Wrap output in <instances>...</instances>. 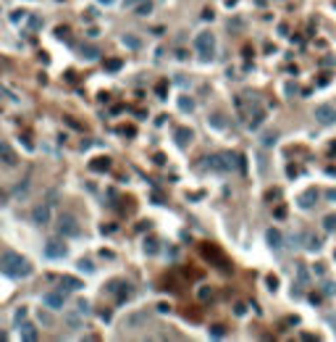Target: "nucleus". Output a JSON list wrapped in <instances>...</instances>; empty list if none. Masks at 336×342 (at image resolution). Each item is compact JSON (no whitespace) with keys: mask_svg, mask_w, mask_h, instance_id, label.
<instances>
[{"mask_svg":"<svg viewBox=\"0 0 336 342\" xmlns=\"http://www.w3.org/2000/svg\"><path fill=\"white\" fill-rule=\"evenodd\" d=\"M18 332H21V340H26V342H34L37 337H40L32 324H21V329H18Z\"/></svg>","mask_w":336,"mask_h":342,"instance_id":"15","label":"nucleus"},{"mask_svg":"<svg viewBox=\"0 0 336 342\" xmlns=\"http://www.w3.org/2000/svg\"><path fill=\"white\" fill-rule=\"evenodd\" d=\"M307 247H310V250H321V237H310V245Z\"/></svg>","mask_w":336,"mask_h":342,"instance_id":"27","label":"nucleus"},{"mask_svg":"<svg viewBox=\"0 0 336 342\" xmlns=\"http://www.w3.org/2000/svg\"><path fill=\"white\" fill-rule=\"evenodd\" d=\"M179 108H181V111H194V100L181 98V100H179Z\"/></svg>","mask_w":336,"mask_h":342,"instance_id":"22","label":"nucleus"},{"mask_svg":"<svg viewBox=\"0 0 336 342\" xmlns=\"http://www.w3.org/2000/svg\"><path fill=\"white\" fill-rule=\"evenodd\" d=\"M168 311H171V308H168L166 303H161V306H158V313H168Z\"/></svg>","mask_w":336,"mask_h":342,"instance_id":"34","label":"nucleus"},{"mask_svg":"<svg viewBox=\"0 0 336 342\" xmlns=\"http://www.w3.org/2000/svg\"><path fill=\"white\" fill-rule=\"evenodd\" d=\"M121 42H124L126 45V48H142V40H139V37H134V34H124V40H121Z\"/></svg>","mask_w":336,"mask_h":342,"instance_id":"18","label":"nucleus"},{"mask_svg":"<svg viewBox=\"0 0 336 342\" xmlns=\"http://www.w3.org/2000/svg\"><path fill=\"white\" fill-rule=\"evenodd\" d=\"M0 161H3L5 166H16L18 163V155H16V150L8 142H0Z\"/></svg>","mask_w":336,"mask_h":342,"instance_id":"9","label":"nucleus"},{"mask_svg":"<svg viewBox=\"0 0 336 342\" xmlns=\"http://www.w3.org/2000/svg\"><path fill=\"white\" fill-rule=\"evenodd\" d=\"M176 142H179L181 147H186V145L192 142V132H189V129H186V126H181V129H176Z\"/></svg>","mask_w":336,"mask_h":342,"instance_id":"14","label":"nucleus"},{"mask_svg":"<svg viewBox=\"0 0 336 342\" xmlns=\"http://www.w3.org/2000/svg\"><path fill=\"white\" fill-rule=\"evenodd\" d=\"M323 229H326V232H336V214L323 216Z\"/></svg>","mask_w":336,"mask_h":342,"instance_id":"19","label":"nucleus"},{"mask_svg":"<svg viewBox=\"0 0 336 342\" xmlns=\"http://www.w3.org/2000/svg\"><path fill=\"white\" fill-rule=\"evenodd\" d=\"M108 290H110V292L116 295V300H118V303H124V300H129V298H132V287H129V284H121V282H113V284H110Z\"/></svg>","mask_w":336,"mask_h":342,"instance_id":"10","label":"nucleus"},{"mask_svg":"<svg viewBox=\"0 0 336 342\" xmlns=\"http://www.w3.org/2000/svg\"><path fill=\"white\" fill-rule=\"evenodd\" d=\"M97 3H102V5H113L116 0H97Z\"/></svg>","mask_w":336,"mask_h":342,"instance_id":"35","label":"nucleus"},{"mask_svg":"<svg viewBox=\"0 0 336 342\" xmlns=\"http://www.w3.org/2000/svg\"><path fill=\"white\" fill-rule=\"evenodd\" d=\"M45 255L48 258H66V245L61 239H48L45 242Z\"/></svg>","mask_w":336,"mask_h":342,"instance_id":"7","label":"nucleus"},{"mask_svg":"<svg viewBox=\"0 0 336 342\" xmlns=\"http://www.w3.org/2000/svg\"><path fill=\"white\" fill-rule=\"evenodd\" d=\"M26 192H29V182H24V184H18V187L13 190V195H16V198H24V195H26Z\"/></svg>","mask_w":336,"mask_h":342,"instance_id":"21","label":"nucleus"},{"mask_svg":"<svg viewBox=\"0 0 336 342\" xmlns=\"http://www.w3.org/2000/svg\"><path fill=\"white\" fill-rule=\"evenodd\" d=\"M326 321H329V324L336 329V316H334V313H329V316H326Z\"/></svg>","mask_w":336,"mask_h":342,"instance_id":"32","label":"nucleus"},{"mask_svg":"<svg viewBox=\"0 0 336 342\" xmlns=\"http://www.w3.org/2000/svg\"><path fill=\"white\" fill-rule=\"evenodd\" d=\"M32 221H34V224H40V227L48 224V221H50V206H45V203L34 206L32 208Z\"/></svg>","mask_w":336,"mask_h":342,"instance_id":"8","label":"nucleus"},{"mask_svg":"<svg viewBox=\"0 0 336 342\" xmlns=\"http://www.w3.org/2000/svg\"><path fill=\"white\" fill-rule=\"evenodd\" d=\"M79 271H87V274H92V271H95V266H92L89 261H79Z\"/></svg>","mask_w":336,"mask_h":342,"instance_id":"26","label":"nucleus"},{"mask_svg":"<svg viewBox=\"0 0 336 342\" xmlns=\"http://www.w3.org/2000/svg\"><path fill=\"white\" fill-rule=\"evenodd\" d=\"M210 335H213V337H223V327H213Z\"/></svg>","mask_w":336,"mask_h":342,"instance_id":"30","label":"nucleus"},{"mask_svg":"<svg viewBox=\"0 0 336 342\" xmlns=\"http://www.w3.org/2000/svg\"><path fill=\"white\" fill-rule=\"evenodd\" d=\"M79 53H82V58H87V61H97L100 58V50L95 48V45H79Z\"/></svg>","mask_w":336,"mask_h":342,"instance_id":"12","label":"nucleus"},{"mask_svg":"<svg viewBox=\"0 0 336 342\" xmlns=\"http://www.w3.org/2000/svg\"><path fill=\"white\" fill-rule=\"evenodd\" d=\"M26 316V308H21V311H16V321H21Z\"/></svg>","mask_w":336,"mask_h":342,"instance_id":"33","label":"nucleus"},{"mask_svg":"<svg viewBox=\"0 0 336 342\" xmlns=\"http://www.w3.org/2000/svg\"><path fill=\"white\" fill-rule=\"evenodd\" d=\"M276 140H278V132H268V134H263V145H265V147H273Z\"/></svg>","mask_w":336,"mask_h":342,"instance_id":"20","label":"nucleus"},{"mask_svg":"<svg viewBox=\"0 0 336 342\" xmlns=\"http://www.w3.org/2000/svg\"><path fill=\"white\" fill-rule=\"evenodd\" d=\"M318 198H321V192L315 190V187H310V190H305L302 195H300V206L302 208H313L315 203H318Z\"/></svg>","mask_w":336,"mask_h":342,"instance_id":"11","label":"nucleus"},{"mask_svg":"<svg viewBox=\"0 0 336 342\" xmlns=\"http://www.w3.org/2000/svg\"><path fill=\"white\" fill-rule=\"evenodd\" d=\"M77 313L87 316V313H89V303H87V300H79V303H77Z\"/></svg>","mask_w":336,"mask_h":342,"instance_id":"24","label":"nucleus"},{"mask_svg":"<svg viewBox=\"0 0 336 342\" xmlns=\"http://www.w3.org/2000/svg\"><path fill=\"white\" fill-rule=\"evenodd\" d=\"M55 227H58V234H61V237H79V234H82L79 221L74 219L71 214H61V216H58V224H55Z\"/></svg>","mask_w":336,"mask_h":342,"instance_id":"3","label":"nucleus"},{"mask_svg":"<svg viewBox=\"0 0 336 342\" xmlns=\"http://www.w3.org/2000/svg\"><path fill=\"white\" fill-rule=\"evenodd\" d=\"M263 118H265V116H263V114H260V111H257V114L252 116V121H250V129H257L260 124H263Z\"/></svg>","mask_w":336,"mask_h":342,"instance_id":"23","label":"nucleus"},{"mask_svg":"<svg viewBox=\"0 0 336 342\" xmlns=\"http://www.w3.org/2000/svg\"><path fill=\"white\" fill-rule=\"evenodd\" d=\"M92 169H95V171L108 169V158H97V163H92Z\"/></svg>","mask_w":336,"mask_h":342,"instance_id":"25","label":"nucleus"},{"mask_svg":"<svg viewBox=\"0 0 336 342\" xmlns=\"http://www.w3.org/2000/svg\"><path fill=\"white\" fill-rule=\"evenodd\" d=\"M208 166L213 171H231L234 166H239V163H234V158L231 155H210L208 158Z\"/></svg>","mask_w":336,"mask_h":342,"instance_id":"4","label":"nucleus"},{"mask_svg":"<svg viewBox=\"0 0 336 342\" xmlns=\"http://www.w3.org/2000/svg\"><path fill=\"white\" fill-rule=\"evenodd\" d=\"M63 290H53V292H45L42 295V303H45V308H50V311H61L63 308Z\"/></svg>","mask_w":336,"mask_h":342,"instance_id":"5","label":"nucleus"},{"mask_svg":"<svg viewBox=\"0 0 336 342\" xmlns=\"http://www.w3.org/2000/svg\"><path fill=\"white\" fill-rule=\"evenodd\" d=\"M265 237H268V245H270V247H281V242H284L281 232H278V229H273V227H270L268 232H265Z\"/></svg>","mask_w":336,"mask_h":342,"instance_id":"13","label":"nucleus"},{"mask_svg":"<svg viewBox=\"0 0 336 342\" xmlns=\"http://www.w3.org/2000/svg\"><path fill=\"white\" fill-rule=\"evenodd\" d=\"M139 3H145V0H124V5L129 8V11H132V8H137Z\"/></svg>","mask_w":336,"mask_h":342,"instance_id":"28","label":"nucleus"},{"mask_svg":"<svg viewBox=\"0 0 336 342\" xmlns=\"http://www.w3.org/2000/svg\"><path fill=\"white\" fill-rule=\"evenodd\" d=\"M150 11H153V3H150V0H145V3H139L137 8H132V13H134V16H147Z\"/></svg>","mask_w":336,"mask_h":342,"instance_id":"17","label":"nucleus"},{"mask_svg":"<svg viewBox=\"0 0 336 342\" xmlns=\"http://www.w3.org/2000/svg\"><path fill=\"white\" fill-rule=\"evenodd\" d=\"M0 271L8 274V276H13V279H24V276L32 274V266H29L26 258H21L18 253L5 250L3 255H0Z\"/></svg>","mask_w":336,"mask_h":342,"instance_id":"1","label":"nucleus"},{"mask_svg":"<svg viewBox=\"0 0 336 342\" xmlns=\"http://www.w3.org/2000/svg\"><path fill=\"white\" fill-rule=\"evenodd\" d=\"M145 250H147V253H155L158 247H155V242H145Z\"/></svg>","mask_w":336,"mask_h":342,"instance_id":"31","label":"nucleus"},{"mask_svg":"<svg viewBox=\"0 0 336 342\" xmlns=\"http://www.w3.org/2000/svg\"><path fill=\"white\" fill-rule=\"evenodd\" d=\"M194 50L202 61H213V55H216V34L213 32H200L194 37Z\"/></svg>","mask_w":336,"mask_h":342,"instance_id":"2","label":"nucleus"},{"mask_svg":"<svg viewBox=\"0 0 336 342\" xmlns=\"http://www.w3.org/2000/svg\"><path fill=\"white\" fill-rule=\"evenodd\" d=\"M326 198H331V200H336V190H331V192H326Z\"/></svg>","mask_w":336,"mask_h":342,"instance_id":"36","label":"nucleus"},{"mask_svg":"<svg viewBox=\"0 0 336 342\" xmlns=\"http://www.w3.org/2000/svg\"><path fill=\"white\" fill-rule=\"evenodd\" d=\"M315 118H318L321 124H326V126L336 124V111H334V106H329V103L318 106V108H315Z\"/></svg>","mask_w":336,"mask_h":342,"instance_id":"6","label":"nucleus"},{"mask_svg":"<svg viewBox=\"0 0 336 342\" xmlns=\"http://www.w3.org/2000/svg\"><path fill=\"white\" fill-rule=\"evenodd\" d=\"M61 290H69V292L82 290V282L79 279H71V276H63V279H61Z\"/></svg>","mask_w":336,"mask_h":342,"instance_id":"16","label":"nucleus"},{"mask_svg":"<svg viewBox=\"0 0 336 342\" xmlns=\"http://www.w3.org/2000/svg\"><path fill=\"white\" fill-rule=\"evenodd\" d=\"M108 69L110 71H118L121 69V61H108Z\"/></svg>","mask_w":336,"mask_h":342,"instance_id":"29","label":"nucleus"}]
</instances>
